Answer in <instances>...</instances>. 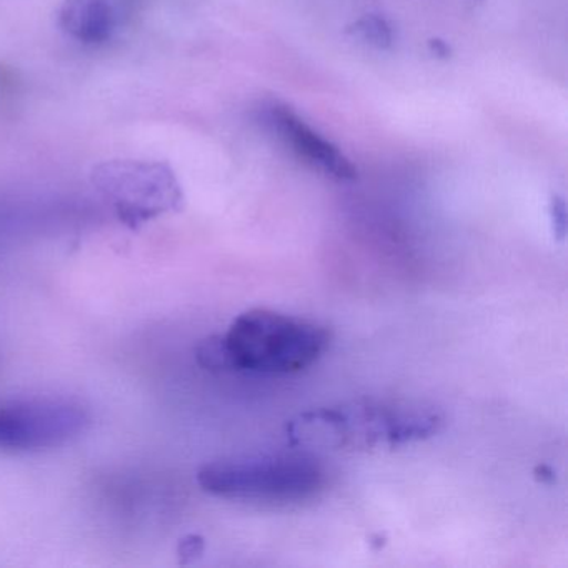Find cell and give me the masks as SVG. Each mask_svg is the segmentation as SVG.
<instances>
[{"mask_svg":"<svg viewBox=\"0 0 568 568\" xmlns=\"http://www.w3.org/2000/svg\"><path fill=\"white\" fill-rule=\"evenodd\" d=\"M328 344L331 334L314 322L252 308L239 315L224 335L201 342L195 357L207 371L291 375L314 365Z\"/></svg>","mask_w":568,"mask_h":568,"instance_id":"6da1fadb","label":"cell"},{"mask_svg":"<svg viewBox=\"0 0 568 568\" xmlns=\"http://www.w3.org/2000/svg\"><path fill=\"white\" fill-rule=\"evenodd\" d=\"M442 427L444 415L420 402L357 400L298 414L285 434L297 447L368 450L425 440Z\"/></svg>","mask_w":568,"mask_h":568,"instance_id":"7a4b0ae2","label":"cell"},{"mask_svg":"<svg viewBox=\"0 0 568 568\" xmlns=\"http://www.w3.org/2000/svg\"><path fill=\"white\" fill-rule=\"evenodd\" d=\"M324 481L321 467L305 455L231 458L199 468L202 490L219 498L248 501H298Z\"/></svg>","mask_w":568,"mask_h":568,"instance_id":"3957f363","label":"cell"},{"mask_svg":"<svg viewBox=\"0 0 568 568\" xmlns=\"http://www.w3.org/2000/svg\"><path fill=\"white\" fill-rule=\"evenodd\" d=\"M89 414L68 398H22L0 402V448L38 452L61 447L84 434Z\"/></svg>","mask_w":568,"mask_h":568,"instance_id":"277c9868","label":"cell"},{"mask_svg":"<svg viewBox=\"0 0 568 568\" xmlns=\"http://www.w3.org/2000/svg\"><path fill=\"white\" fill-rule=\"evenodd\" d=\"M95 184L114 205L119 219L131 229L175 211L182 202L174 175L159 164L108 165Z\"/></svg>","mask_w":568,"mask_h":568,"instance_id":"5b68a950","label":"cell"},{"mask_svg":"<svg viewBox=\"0 0 568 568\" xmlns=\"http://www.w3.org/2000/svg\"><path fill=\"white\" fill-rule=\"evenodd\" d=\"M265 121L305 164L324 172L335 181L351 182L357 178V169L338 148L308 128L291 109L272 105L265 112Z\"/></svg>","mask_w":568,"mask_h":568,"instance_id":"8992f818","label":"cell"},{"mask_svg":"<svg viewBox=\"0 0 568 568\" xmlns=\"http://www.w3.org/2000/svg\"><path fill=\"white\" fill-rule=\"evenodd\" d=\"M62 26L84 44H101L111 38L114 16L108 0H68L62 11Z\"/></svg>","mask_w":568,"mask_h":568,"instance_id":"52a82bcc","label":"cell"},{"mask_svg":"<svg viewBox=\"0 0 568 568\" xmlns=\"http://www.w3.org/2000/svg\"><path fill=\"white\" fill-rule=\"evenodd\" d=\"M355 36L362 41L368 42L377 49H388L392 45V29L385 19L378 16H365L364 19L355 24Z\"/></svg>","mask_w":568,"mask_h":568,"instance_id":"ba28073f","label":"cell"},{"mask_svg":"<svg viewBox=\"0 0 568 568\" xmlns=\"http://www.w3.org/2000/svg\"><path fill=\"white\" fill-rule=\"evenodd\" d=\"M204 550L205 540L201 535H187L179 541L178 554L181 564H192V561L199 560Z\"/></svg>","mask_w":568,"mask_h":568,"instance_id":"9c48e42d","label":"cell"},{"mask_svg":"<svg viewBox=\"0 0 568 568\" xmlns=\"http://www.w3.org/2000/svg\"><path fill=\"white\" fill-rule=\"evenodd\" d=\"M550 221L555 237L558 241H564L565 234H567V205L558 195H554L550 201Z\"/></svg>","mask_w":568,"mask_h":568,"instance_id":"30bf717a","label":"cell"},{"mask_svg":"<svg viewBox=\"0 0 568 568\" xmlns=\"http://www.w3.org/2000/svg\"><path fill=\"white\" fill-rule=\"evenodd\" d=\"M535 478L541 484H550V481L555 480V471L551 470V467L548 465H538L534 471Z\"/></svg>","mask_w":568,"mask_h":568,"instance_id":"8fae6325","label":"cell"}]
</instances>
